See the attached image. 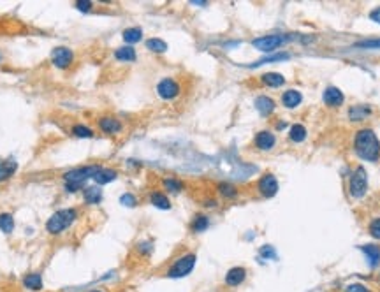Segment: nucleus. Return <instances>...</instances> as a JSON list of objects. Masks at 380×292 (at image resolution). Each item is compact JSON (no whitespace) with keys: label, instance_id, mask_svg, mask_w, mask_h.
I'll list each match as a JSON object with an SVG mask.
<instances>
[{"label":"nucleus","instance_id":"obj_21","mask_svg":"<svg viewBox=\"0 0 380 292\" xmlns=\"http://www.w3.org/2000/svg\"><path fill=\"white\" fill-rule=\"evenodd\" d=\"M115 58L118 62H134L136 60V51L132 46H122L115 51Z\"/></svg>","mask_w":380,"mask_h":292},{"label":"nucleus","instance_id":"obj_19","mask_svg":"<svg viewBox=\"0 0 380 292\" xmlns=\"http://www.w3.org/2000/svg\"><path fill=\"white\" fill-rule=\"evenodd\" d=\"M262 83L269 88H280L282 85H285V77L278 73H268L262 76Z\"/></svg>","mask_w":380,"mask_h":292},{"label":"nucleus","instance_id":"obj_5","mask_svg":"<svg viewBox=\"0 0 380 292\" xmlns=\"http://www.w3.org/2000/svg\"><path fill=\"white\" fill-rule=\"evenodd\" d=\"M366 189H368V174L365 167H357L350 176V196L354 199H361L366 194Z\"/></svg>","mask_w":380,"mask_h":292},{"label":"nucleus","instance_id":"obj_3","mask_svg":"<svg viewBox=\"0 0 380 292\" xmlns=\"http://www.w3.org/2000/svg\"><path fill=\"white\" fill-rule=\"evenodd\" d=\"M195 262H197V255L194 252H187L185 255H182L180 259H176L173 264L167 269L166 277L167 278H183L187 275L192 273V269L195 268Z\"/></svg>","mask_w":380,"mask_h":292},{"label":"nucleus","instance_id":"obj_29","mask_svg":"<svg viewBox=\"0 0 380 292\" xmlns=\"http://www.w3.org/2000/svg\"><path fill=\"white\" fill-rule=\"evenodd\" d=\"M210 227V219L206 215H199V217H195V220L192 222V231H195V232H202V231H206Z\"/></svg>","mask_w":380,"mask_h":292},{"label":"nucleus","instance_id":"obj_23","mask_svg":"<svg viewBox=\"0 0 380 292\" xmlns=\"http://www.w3.org/2000/svg\"><path fill=\"white\" fill-rule=\"evenodd\" d=\"M363 252L366 254L372 266H377L380 262V248L377 245H365L363 246Z\"/></svg>","mask_w":380,"mask_h":292},{"label":"nucleus","instance_id":"obj_38","mask_svg":"<svg viewBox=\"0 0 380 292\" xmlns=\"http://www.w3.org/2000/svg\"><path fill=\"white\" fill-rule=\"evenodd\" d=\"M370 18H372L373 21H377V23H380V7L373 9V11L370 12Z\"/></svg>","mask_w":380,"mask_h":292},{"label":"nucleus","instance_id":"obj_39","mask_svg":"<svg viewBox=\"0 0 380 292\" xmlns=\"http://www.w3.org/2000/svg\"><path fill=\"white\" fill-rule=\"evenodd\" d=\"M90 292H104V291H90Z\"/></svg>","mask_w":380,"mask_h":292},{"label":"nucleus","instance_id":"obj_32","mask_svg":"<svg viewBox=\"0 0 380 292\" xmlns=\"http://www.w3.org/2000/svg\"><path fill=\"white\" fill-rule=\"evenodd\" d=\"M218 190H220L222 196L229 197V199H231V197H236L238 196V190L234 189L233 185H229V183H220V185H218Z\"/></svg>","mask_w":380,"mask_h":292},{"label":"nucleus","instance_id":"obj_17","mask_svg":"<svg viewBox=\"0 0 380 292\" xmlns=\"http://www.w3.org/2000/svg\"><path fill=\"white\" fill-rule=\"evenodd\" d=\"M370 113H372V108H370V106H365V104H357V106H352V108L349 109V116H350V120H354V122L368 118Z\"/></svg>","mask_w":380,"mask_h":292},{"label":"nucleus","instance_id":"obj_34","mask_svg":"<svg viewBox=\"0 0 380 292\" xmlns=\"http://www.w3.org/2000/svg\"><path fill=\"white\" fill-rule=\"evenodd\" d=\"M356 46H359V48H380V39H372V41H363V43H357Z\"/></svg>","mask_w":380,"mask_h":292},{"label":"nucleus","instance_id":"obj_10","mask_svg":"<svg viewBox=\"0 0 380 292\" xmlns=\"http://www.w3.org/2000/svg\"><path fill=\"white\" fill-rule=\"evenodd\" d=\"M247 280V269L241 268V266H236V268H231L225 275V285L227 287H238L243 282Z\"/></svg>","mask_w":380,"mask_h":292},{"label":"nucleus","instance_id":"obj_35","mask_svg":"<svg viewBox=\"0 0 380 292\" xmlns=\"http://www.w3.org/2000/svg\"><path fill=\"white\" fill-rule=\"evenodd\" d=\"M76 9L81 12H88L90 9H92V2H88V0H79V2H76Z\"/></svg>","mask_w":380,"mask_h":292},{"label":"nucleus","instance_id":"obj_27","mask_svg":"<svg viewBox=\"0 0 380 292\" xmlns=\"http://www.w3.org/2000/svg\"><path fill=\"white\" fill-rule=\"evenodd\" d=\"M14 229V220L9 213H0V231L9 234Z\"/></svg>","mask_w":380,"mask_h":292},{"label":"nucleus","instance_id":"obj_22","mask_svg":"<svg viewBox=\"0 0 380 292\" xmlns=\"http://www.w3.org/2000/svg\"><path fill=\"white\" fill-rule=\"evenodd\" d=\"M150 203L153 206H157L159 210H169L171 208V201L167 199L166 194L162 192H151L150 194Z\"/></svg>","mask_w":380,"mask_h":292},{"label":"nucleus","instance_id":"obj_31","mask_svg":"<svg viewBox=\"0 0 380 292\" xmlns=\"http://www.w3.org/2000/svg\"><path fill=\"white\" fill-rule=\"evenodd\" d=\"M164 185H166V189L171 190V192H180L183 189V183L180 180H175V178H166L164 180Z\"/></svg>","mask_w":380,"mask_h":292},{"label":"nucleus","instance_id":"obj_30","mask_svg":"<svg viewBox=\"0 0 380 292\" xmlns=\"http://www.w3.org/2000/svg\"><path fill=\"white\" fill-rule=\"evenodd\" d=\"M72 134L76 136V138H81V139L93 138V131H92V129H88L86 125H81V123L74 125V127H72Z\"/></svg>","mask_w":380,"mask_h":292},{"label":"nucleus","instance_id":"obj_36","mask_svg":"<svg viewBox=\"0 0 380 292\" xmlns=\"http://www.w3.org/2000/svg\"><path fill=\"white\" fill-rule=\"evenodd\" d=\"M345 292H370V291L361 284H350L349 287L345 289Z\"/></svg>","mask_w":380,"mask_h":292},{"label":"nucleus","instance_id":"obj_8","mask_svg":"<svg viewBox=\"0 0 380 292\" xmlns=\"http://www.w3.org/2000/svg\"><path fill=\"white\" fill-rule=\"evenodd\" d=\"M257 187H259V192L262 194V197H266V199L275 197L276 192H278V181H276V178L269 173L264 174V176L260 178Z\"/></svg>","mask_w":380,"mask_h":292},{"label":"nucleus","instance_id":"obj_6","mask_svg":"<svg viewBox=\"0 0 380 292\" xmlns=\"http://www.w3.org/2000/svg\"><path fill=\"white\" fill-rule=\"evenodd\" d=\"M289 39V35H282V34H273V35H264V37L253 39L252 46L257 48L260 51H275L276 48L282 46L285 41Z\"/></svg>","mask_w":380,"mask_h":292},{"label":"nucleus","instance_id":"obj_16","mask_svg":"<svg viewBox=\"0 0 380 292\" xmlns=\"http://www.w3.org/2000/svg\"><path fill=\"white\" fill-rule=\"evenodd\" d=\"M301 100H303V95L298 90H287V92L282 95V104L289 109L298 108L299 104H301Z\"/></svg>","mask_w":380,"mask_h":292},{"label":"nucleus","instance_id":"obj_11","mask_svg":"<svg viewBox=\"0 0 380 292\" xmlns=\"http://www.w3.org/2000/svg\"><path fill=\"white\" fill-rule=\"evenodd\" d=\"M253 143H255V146L259 148V150L268 151V150H273V148H275L276 139L269 131H260V132H257Z\"/></svg>","mask_w":380,"mask_h":292},{"label":"nucleus","instance_id":"obj_20","mask_svg":"<svg viewBox=\"0 0 380 292\" xmlns=\"http://www.w3.org/2000/svg\"><path fill=\"white\" fill-rule=\"evenodd\" d=\"M16 162L7 158V160H0V181H5L16 173Z\"/></svg>","mask_w":380,"mask_h":292},{"label":"nucleus","instance_id":"obj_12","mask_svg":"<svg viewBox=\"0 0 380 292\" xmlns=\"http://www.w3.org/2000/svg\"><path fill=\"white\" fill-rule=\"evenodd\" d=\"M99 129L106 134H118V132H122L124 125L115 116H104V118L99 120Z\"/></svg>","mask_w":380,"mask_h":292},{"label":"nucleus","instance_id":"obj_33","mask_svg":"<svg viewBox=\"0 0 380 292\" xmlns=\"http://www.w3.org/2000/svg\"><path fill=\"white\" fill-rule=\"evenodd\" d=\"M370 234L375 239H380V219L372 220V223H370Z\"/></svg>","mask_w":380,"mask_h":292},{"label":"nucleus","instance_id":"obj_4","mask_svg":"<svg viewBox=\"0 0 380 292\" xmlns=\"http://www.w3.org/2000/svg\"><path fill=\"white\" fill-rule=\"evenodd\" d=\"M101 169V165H83V167H76V169H70L63 174V180L67 183H74L81 187L88 178H93L95 173Z\"/></svg>","mask_w":380,"mask_h":292},{"label":"nucleus","instance_id":"obj_15","mask_svg":"<svg viewBox=\"0 0 380 292\" xmlns=\"http://www.w3.org/2000/svg\"><path fill=\"white\" fill-rule=\"evenodd\" d=\"M255 109L262 116H268L269 113H273V109H275V100L269 99V97H266V95L257 97L255 99Z\"/></svg>","mask_w":380,"mask_h":292},{"label":"nucleus","instance_id":"obj_13","mask_svg":"<svg viewBox=\"0 0 380 292\" xmlns=\"http://www.w3.org/2000/svg\"><path fill=\"white\" fill-rule=\"evenodd\" d=\"M322 99H324V102H326L327 106L336 108V106H341V104H343V99H345V97H343V93H341L336 86H327V88L324 90Z\"/></svg>","mask_w":380,"mask_h":292},{"label":"nucleus","instance_id":"obj_24","mask_svg":"<svg viewBox=\"0 0 380 292\" xmlns=\"http://www.w3.org/2000/svg\"><path fill=\"white\" fill-rule=\"evenodd\" d=\"M141 39H143V30L141 28H127V30H124V41L127 44L139 43Z\"/></svg>","mask_w":380,"mask_h":292},{"label":"nucleus","instance_id":"obj_26","mask_svg":"<svg viewBox=\"0 0 380 292\" xmlns=\"http://www.w3.org/2000/svg\"><path fill=\"white\" fill-rule=\"evenodd\" d=\"M289 138H291L294 143H303L305 139H307V129L303 127V125H299V123H296V125L291 127Z\"/></svg>","mask_w":380,"mask_h":292},{"label":"nucleus","instance_id":"obj_7","mask_svg":"<svg viewBox=\"0 0 380 292\" xmlns=\"http://www.w3.org/2000/svg\"><path fill=\"white\" fill-rule=\"evenodd\" d=\"M51 62H53L59 69H67V67H70V64L74 62V55L69 48L59 46L51 51Z\"/></svg>","mask_w":380,"mask_h":292},{"label":"nucleus","instance_id":"obj_9","mask_svg":"<svg viewBox=\"0 0 380 292\" xmlns=\"http://www.w3.org/2000/svg\"><path fill=\"white\" fill-rule=\"evenodd\" d=\"M157 92H159V95L162 97V99H166V100L175 99V97L180 93V85L176 83L175 79L166 77V79H162L159 85H157Z\"/></svg>","mask_w":380,"mask_h":292},{"label":"nucleus","instance_id":"obj_37","mask_svg":"<svg viewBox=\"0 0 380 292\" xmlns=\"http://www.w3.org/2000/svg\"><path fill=\"white\" fill-rule=\"evenodd\" d=\"M122 204H125V206H136V197L132 196V194H124L122 196Z\"/></svg>","mask_w":380,"mask_h":292},{"label":"nucleus","instance_id":"obj_14","mask_svg":"<svg viewBox=\"0 0 380 292\" xmlns=\"http://www.w3.org/2000/svg\"><path fill=\"white\" fill-rule=\"evenodd\" d=\"M117 171L115 169H109V167H101V169L95 173V176H93V181L101 187V185H106V183H109V181H113V180H117Z\"/></svg>","mask_w":380,"mask_h":292},{"label":"nucleus","instance_id":"obj_25","mask_svg":"<svg viewBox=\"0 0 380 292\" xmlns=\"http://www.w3.org/2000/svg\"><path fill=\"white\" fill-rule=\"evenodd\" d=\"M83 197H85V201L88 204H95V203H99L101 201V197H102V194H101V189L99 187H88V189H85V192H83Z\"/></svg>","mask_w":380,"mask_h":292},{"label":"nucleus","instance_id":"obj_1","mask_svg":"<svg viewBox=\"0 0 380 292\" xmlns=\"http://www.w3.org/2000/svg\"><path fill=\"white\" fill-rule=\"evenodd\" d=\"M354 148L361 158L370 162L377 160L380 155V143L372 129H363L357 132L356 139H354Z\"/></svg>","mask_w":380,"mask_h":292},{"label":"nucleus","instance_id":"obj_18","mask_svg":"<svg viewBox=\"0 0 380 292\" xmlns=\"http://www.w3.org/2000/svg\"><path fill=\"white\" fill-rule=\"evenodd\" d=\"M23 285L28 291H41L43 289V277L39 273H28L23 277Z\"/></svg>","mask_w":380,"mask_h":292},{"label":"nucleus","instance_id":"obj_28","mask_svg":"<svg viewBox=\"0 0 380 292\" xmlns=\"http://www.w3.org/2000/svg\"><path fill=\"white\" fill-rule=\"evenodd\" d=\"M146 48L151 51H155V53H164V51H167V44L166 41H162V39H148L146 41Z\"/></svg>","mask_w":380,"mask_h":292},{"label":"nucleus","instance_id":"obj_2","mask_svg":"<svg viewBox=\"0 0 380 292\" xmlns=\"http://www.w3.org/2000/svg\"><path fill=\"white\" fill-rule=\"evenodd\" d=\"M76 220V210L69 208V210H60V212L53 213L46 222V231L50 234H60L72 225V222Z\"/></svg>","mask_w":380,"mask_h":292}]
</instances>
